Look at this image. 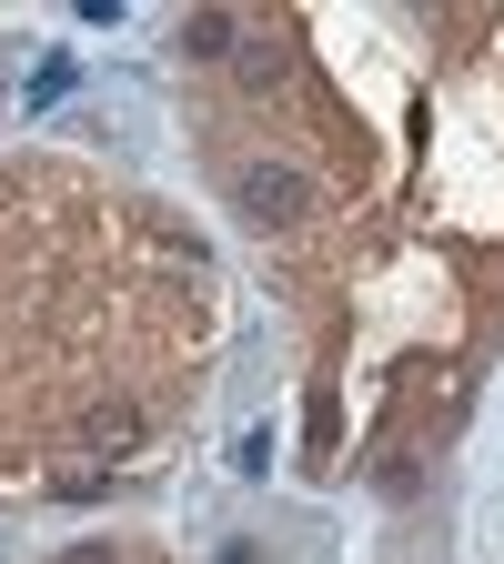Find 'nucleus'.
Masks as SVG:
<instances>
[{
    "label": "nucleus",
    "instance_id": "6",
    "mask_svg": "<svg viewBox=\"0 0 504 564\" xmlns=\"http://www.w3.org/2000/svg\"><path fill=\"white\" fill-rule=\"evenodd\" d=\"M61 564H111V544H82V554H61Z\"/></svg>",
    "mask_w": 504,
    "mask_h": 564
},
{
    "label": "nucleus",
    "instance_id": "3",
    "mask_svg": "<svg viewBox=\"0 0 504 564\" xmlns=\"http://www.w3.org/2000/svg\"><path fill=\"white\" fill-rule=\"evenodd\" d=\"M233 70H243L253 91H272L282 70H293V51H282V31H243V41H233Z\"/></svg>",
    "mask_w": 504,
    "mask_h": 564
},
{
    "label": "nucleus",
    "instance_id": "4",
    "mask_svg": "<svg viewBox=\"0 0 504 564\" xmlns=\"http://www.w3.org/2000/svg\"><path fill=\"white\" fill-rule=\"evenodd\" d=\"M233 41H243L233 11H192V21H182V51H192V61H233Z\"/></svg>",
    "mask_w": 504,
    "mask_h": 564
},
{
    "label": "nucleus",
    "instance_id": "5",
    "mask_svg": "<svg viewBox=\"0 0 504 564\" xmlns=\"http://www.w3.org/2000/svg\"><path fill=\"white\" fill-rule=\"evenodd\" d=\"M303 434H313V444H303V454H313V464H323V454H333V393H313V413H303Z\"/></svg>",
    "mask_w": 504,
    "mask_h": 564
},
{
    "label": "nucleus",
    "instance_id": "2",
    "mask_svg": "<svg viewBox=\"0 0 504 564\" xmlns=\"http://www.w3.org/2000/svg\"><path fill=\"white\" fill-rule=\"evenodd\" d=\"M141 434H152L141 403H92V413H82V464H92V474H121V464L141 454Z\"/></svg>",
    "mask_w": 504,
    "mask_h": 564
},
{
    "label": "nucleus",
    "instance_id": "1",
    "mask_svg": "<svg viewBox=\"0 0 504 564\" xmlns=\"http://www.w3.org/2000/svg\"><path fill=\"white\" fill-rule=\"evenodd\" d=\"M303 202H313V192H303L293 162H243V172H233V212H243L253 232H293Z\"/></svg>",
    "mask_w": 504,
    "mask_h": 564
}]
</instances>
